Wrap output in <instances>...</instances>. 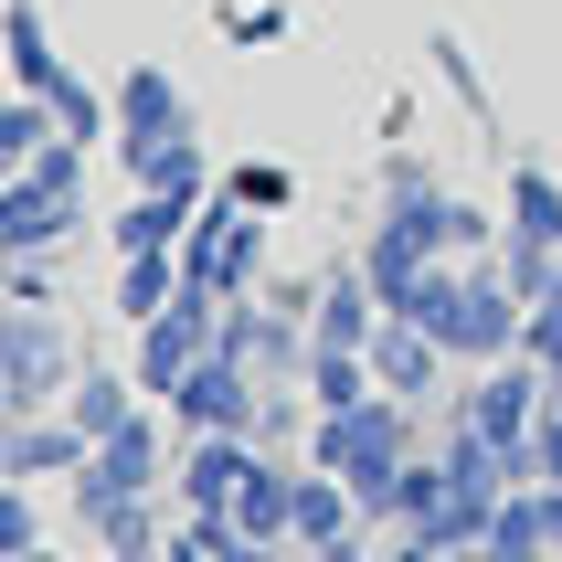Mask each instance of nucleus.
Listing matches in <instances>:
<instances>
[{
	"mask_svg": "<svg viewBox=\"0 0 562 562\" xmlns=\"http://www.w3.org/2000/svg\"><path fill=\"white\" fill-rule=\"evenodd\" d=\"M245 468H255V436H191L181 499L202 509V520H223V509H234V488H245Z\"/></svg>",
	"mask_w": 562,
	"mask_h": 562,
	"instance_id": "13",
	"label": "nucleus"
},
{
	"mask_svg": "<svg viewBox=\"0 0 562 562\" xmlns=\"http://www.w3.org/2000/svg\"><path fill=\"white\" fill-rule=\"evenodd\" d=\"M86 531L106 541L117 562H159V552H170V541H159V520H149V499H117V509H95Z\"/></svg>",
	"mask_w": 562,
	"mask_h": 562,
	"instance_id": "25",
	"label": "nucleus"
},
{
	"mask_svg": "<svg viewBox=\"0 0 562 562\" xmlns=\"http://www.w3.org/2000/svg\"><path fill=\"white\" fill-rule=\"evenodd\" d=\"M308 468L350 477L361 520H393V488H404V468H414V404L361 393L350 414H318V425H308Z\"/></svg>",
	"mask_w": 562,
	"mask_h": 562,
	"instance_id": "1",
	"label": "nucleus"
},
{
	"mask_svg": "<svg viewBox=\"0 0 562 562\" xmlns=\"http://www.w3.org/2000/svg\"><path fill=\"white\" fill-rule=\"evenodd\" d=\"M425 191H436V170H425L414 149H393V159H382V202H425Z\"/></svg>",
	"mask_w": 562,
	"mask_h": 562,
	"instance_id": "31",
	"label": "nucleus"
},
{
	"mask_svg": "<svg viewBox=\"0 0 562 562\" xmlns=\"http://www.w3.org/2000/svg\"><path fill=\"white\" fill-rule=\"evenodd\" d=\"M191 213H202V202H181V191H138L117 213V255H170L191 234Z\"/></svg>",
	"mask_w": 562,
	"mask_h": 562,
	"instance_id": "18",
	"label": "nucleus"
},
{
	"mask_svg": "<svg viewBox=\"0 0 562 562\" xmlns=\"http://www.w3.org/2000/svg\"><path fill=\"white\" fill-rule=\"evenodd\" d=\"M32 541H43L32 499H22V488H0V562H11V552H32Z\"/></svg>",
	"mask_w": 562,
	"mask_h": 562,
	"instance_id": "32",
	"label": "nucleus"
},
{
	"mask_svg": "<svg viewBox=\"0 0 562 562\" xmlns=\"http://www.w3.org/2000/svg\"><path fill=\"white\" fill-rule=\"evenodd\" d=\"M127 170H138L149 191H181V202H202V181H213L202 149H191V127H181V138H149V149H127Z\"/></svg>",
	"mask_w": 562,
	"mask_h": 562,
	"instance_id": "23",
	"label": "nucleus"
},
{
	"mask_svg": "<svg viewBox=\"0 0 562 562\" xmlns=\"http://www.w3.org/2000/svg\"><path fill=\"white\" fill-rule=\"evenodd\" d=\"M297 552H329V541H361V499H350V477L329 468H297V520H286Z\"/></svg>",
	"mask_w": 562,
	"mask_h": 562,
	"instance_id": "12",
	"label": "nucleus"
},
{
	"mask_svg": "<svg viewBox=\"0 0 562 562\" xmlns=\"http://www.w3.org/2000/svg\"><path fill=\"white\" fill-rule=\"evenodd\" d=\"M541 531H552V562H562V488H541Z\"/></svg>",
	"mask_w": 562,
	"mask_h": 562,
	"instance_id": "34",
	"label": "nucleus"
},
{
	"mask_svg": "<svg viewBox=\"0 0 562 562\" xmlns=\"http://www.w3.org/2000/svg\"><path fill=\"white\" fill-rule=\"evenodd\" d=\"M170 414H181L191 436H255V414H266V382L245 372V361H234V350H202V361H191L181 372V393H170Z\"/></svg>",
	"mask_w": 562,
	"mask_h": 562,
	"instance_id": "6",
	"label": "nucleus"
},
{
	"mask_svg": "<svg viewBox=\"0 0 562 562\" xmlns=\"http://www.w3.org/2000/svg\"><path fill=\"white\" fill-rule=\"evenodd\" d=\"M520 297H509V277L499 266H468V286H457V308L436 318V340H446V361H509L520 350Z\"/></svg>",
	"mask_w": 562,
	"mask_h": 562,
	"instance_id": "7",
	"label": "nucleus"
},
{
	"mask_svg": "<svg viewBox=\"0 0 562 562\" xmlns=\"http://www.w3.org/2000/svg\"><path fill=\"white\" fill-rule=\"evenodd\" d=\"M54 468H86L75 425H0V477H54Z\"/></svg>",
	"mask_w": 562,
	"mask_h": 562,
	"instance_id": "17",
	"label": "nucleus"
},
{
	"mask_svg": "<svg viewBox=\"0 0 562 562\" xmlns=\"http://www.w3.org/2000/svg\"><path fill=\"white\" fill-rule=\"evenodd\" d=\"M181 297V266L170 255H117V318H159Z\"/></svg>",
	"mask_w": 562,
	"mask_h": 562,
	"instance_id": "24",
	"label": "nucleus"
},
{
	"mask_svg": "<svg viewBox=\"0 0 562 562\" xmlns=\"http://www.w3.org/2000/svg\"><path fill=\"white\" fill-rule=\"evenodd\" d=\"M127 414H138V382H117V372H86L75 393H64V425H75L86 446H95V436H117Z\"/></svg>",
	"mask_w": 562,
	"mask_h": 562,
	"instance_id": "21",
	"label": "nucleus"
},
{
	"mask_svg": "<svg viewBox=\"0 0 562 562\" xmlns=\"http://www.w3.org/2000/svg\"><path fill=\"white\" fill-rule=\"evenodd\" d=\"M149 488H159V425H149V414H127L117 436L86 446L75 499H86V520H95V509H117V499H149Z\"/></svg>",
	"mask_w": 562,
	"mask_h": 562,
	"instance_id": "9",
	"label": "nucleus"
},
{
	"mask_svg": "<svg viewBox=\"0 0 562 562\" xmlns=\"http://www.w3.org/2000/svg\"><path fill=\"white\" fill-rule=\"evenodd\" d=\"M509 234H520V245H562V181L541 170V159L509 170Z\"/></svg>",
	"mask_w": 562,
	"mask_h": 562,
	"instance_id": "20",
	"label": "nucleus"
},
{
	"mask_svg": "<svg viewBox=\"0 0 562 562\" xmlns=\"http://www.w3.org/2000/svg\"><path fill=\"white\" fill-rule=\"evenodd\" d=\"M488 234H499V223L477 213V202H446V255H477Z\"/></svg>",
	"mask_w": 562,
	"mask_h": 562,
	"instance_id": "33",
	"label": "nucleus"
},
{
	"mask_svg": "<svg viewBox=\"0 0 562 562\" xmlns=\"http://www.w3.org/2000/svg\"><path fill=\"white\" fill-rule=\"evenodd\" d=\"M213 329H223V308H213V297H170L159 318H138V372H127V382L170 404V393H181V372L202 361V350H213Z\"/></svg>",
	"mask_w": 562,
	"mask_h": 562,
	"instance_id": "8",
	"label": "nucleus"
},
{
	"mask_svg": "<svg viewBox=\"0 0 562 562\" xmlns=\"http://www.w3.org/2000/svg\"><path fill=\"white\" fill-rule=\"evenodd\" d=\"M255 277H266V223L223 191V202H202L181 234V297H255Z\"/></svg>",
	"mask_w": 562,
	"mask_h": 562,
	"instance_id": "4",
	"label": "nucleus"
},
{
	"mask_svg": "<svg viewBox=\"0 0 562 562\" xmlns=\"http://www.w3.org/2000/svg\"><path fill=\"white\" fill-rule=\"evenodd\" d=\"M245 541H286V520H297V468H266L255 457L245 468V488H234V509H223Z\"/></svg>",
	"mask_w": 562,
	"mask_h": 562,
	"instance_id": "15",
	"label": "nucleus"
},
{
	"mask_svg": "<svg viewBox=\"0 0 562 562\" xmlns=\"http://www.w3.org/2000/svg\"><path fill=\"white\" fill-rule=\"evenodd\" d=\"M541 404H552V382H541L531 350H509V361H477V382L457 393V425H477L488 446H531Z\"/></svg>",
	"mask_w": 562,
	"mask_h": 562,
	"instance_id": "5",
	"label": "nucleus"
},
{
	"mask_svg": "<svg viewBox=\"0 0 562 562\" xmlns=\"http://www.w3.org/2000/svg\"><path fill=\"white\" fill-rule=\"evenodd\" d=\"M361 361H372V382H382V393H393V404H425V393H436V382H446V340H436V329H425V318H382Z\"/></svg>",
	"mask_w": 562,
	"mask_h": 562,
	"instance_id": "11",
	"label": "nucleus"
},
{
	"mask_svg": "<svg viewBox=\"0 0 562 562\" xmlns=\"http://www.w3.org/2000/svg\"><path fill=\"white\" fill-rule=\"evenodd\" d=\"M43 138H64V127H54V106H43V95H0V181H11V170L43 149Z\"/></svg>",
	"mask_w": 562,
	"mask_h": 562,
	"instance_id": "26",
	"label": "nucleus"
},
{
	"mask_svg": "<svg viewBox=\"0 0 562 562\" xmlns=\"http://www.w3.org/2000/svg\"><path fill=\"white\" fill-rule=\"evenodd\" d=\"M181 86H170V75H159V64H138V75H127L117 86V149H149V138H181Z\"/></svg>",
	"mask_w": 562,
	"mask_h": 562,
	"instance_id": "14",
	"label": "nucleus"
},
{
	"mask_svg": "<svg viewBox=\"0 0 562 562\" xmlns=\"http://www.w3.org/2000/svg\"><path fill=\"white\" fill-rule=\"evenodd\" d=\"M75 393V340H64V318H43L22 297V308H0V425H32L43 404H64Z\"/></svg>",
	"mask_w": 562,
	"mask_h": 562,
	"instance_id": "3",
	"label": "nucleus"
},
{
	"mask_svg": "<svg viewBox=\"0 0 562 562\" xmlns=\"http://www.w3.org/2000/svg\"><path fill=\"white\" fill-rule=\"evenodd\" d=\"M43 106H54V127H64V138H106V95H95L86 75H64Z\"/></svg>",
	"mask_w": 562,
	"mask_h": 562,
	"instance_id": "28",
	"label": "nucleus"
},
{
	"mask_svg": "<svg viewBox=\"0 0 562 562\" xmlns=\"http://www.w3.org/2000/svg\"><path fill=\"white\" fill-rule=\"evenodd\" d=\"M297 382H308V404H318V414H350L361 393H382L361 350H308V372H297Z\"/></svg>",
	"mask_w": 562,
	"mask_h": 562,
	"instance_id": "22",
	"label": "nucleus"
},
{
	"mask_svg": "<svg viewBox=\"0 0 562 562\" xmlns=\"http://www.w3.org/2000/svg\"><path fill=\"white\" fill-rule=\"evenodd\" d=\"M75 181H86V138H43V149L0 181V255H43L75 234Z\"/></svg>",
	"mask_w": 562,
	"mask_h": 562,
	"instance_id": "2",
	"label": "nucleus"
},
{
	"mask_svg": "<svg viewBox=\"0 0 562 562\" xmlns=\"http://www.w3.org/2000/svg\"><path fill=\"white\" fill-rule=\"evenodd\" d=\"M11 562H54V552H43V541H32V552H11Z\"/></svg>",
	"mask_w": 562,
	"mask_h": 562,
	"instance_id": "35",
	"label": "nucleus"
},
{
	"mask_svg": "<svg viewBox=\"0 0 562 562\" xmlns=\"http://www.w3.org/2000/svg\"><path fill=\"white\" fill-rule=\"evenodd\" d=\"M223 191H234L245 213H286V202H297V181H286L277 159H245V170H234V181H223Z\"/></svg>",
	"mask_w": 562,
	"mask_h": 562,
	"instance_id": "29",
	"label": "nucleus"
},
{
	"mask_svg": "<svg viewBox=\"0 0 562 562\" xmlns=\"http://www.w3.org/2000/svg\"><path fill=\"white\" fill-rule=\"evenodd\" d=\"M531 488H562V404H541L531 425Z\"/></svg>",
	"mask_w": 562,
	"mask_h": 562,
	"instance_id": "30",
	"label": "nucleus"
},
{
	"mask_svg": "<svg viewBox=\"0 0 562 562\" xmlns=\"http://www.w3.org/2000/svg\"><path fill=\"white\" fill-rule=\"evenodd\" d=\"M499 277H509V297H520V308H541V297L562 286V245H520V234H509Z\"/></svg>",
	"mask_w": 562,
	"mask_h": 562,
	"instance_id": "27",
	"label": "nucleus"
},
{
	"mask_svg": "<svg viewBox=\"0 0 562 562\" xmlns=\"http://www.w3.org/2000/svg\"><path fill=\"white\" fill-rule=\"evenodd\" d=\"M372 329H382V297L361 277V255H350L308 286V350H372Z\"/></svg>",
	"mask_w": 562,
	"mask_h": 562,
	"instance_id": "10",
	"label": "nucleus"
},
{
	"mask_svg": "<svg viewBox=\"0 0 562 562\" xmlns=\"http://www.w3.org/2000/svg\"><path fill=\"white\" fill-rule=\"evenodd\" d=\"M488 562H552V531H541V488H509L499 509H488V541H477Z\"/></svg>",
	"mask_w": 562,
	"mask_h": 562,
	"instance_id": "19",
	"label": "nucleus"
},
{
	"mask_svg": "<svg viewBox=\"0 0 562 562\" xmlns=\"http://www.w3.org/2000/svg\"><path fill=\"white\" fill-rule=\"evenodd\" d=\"M0 43H11V86H22V95H54V86H64V54H54V32H43L32 0L0 11Z\"/></svg>",
	"mask_w": 562,
	"mask_h": 562,
	"instance_id": "16",
	"label": "nucleus"
}]
</instances>
